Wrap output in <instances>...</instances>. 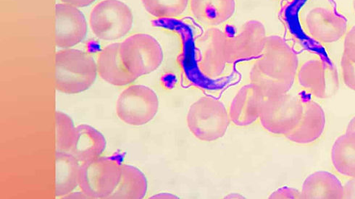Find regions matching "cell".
<instances>
[{
	"label": "cell",
	"instance_id": "cell-21",
	"mask_svg": "<svg viewBox=\"0 0 355 199\" xmlns=\"http://www.w3.org/2000/svg\"><path fill=\"white\" fill-rule=\"evenodd\" d=\"M56 187L55 196L64 197L78 186L80 162L70 153H55Z\"/></svg>",
	"mask_w": 355,
	"mask_h": 199
},
{
	"label": "cell",
	"instance_id": "cell-6",
	"mask_svg": "<svg viewBox=\"0 0 355 199\" xmlns=\"http://www.w3.org/2000/svg\"><path fill=\"white\" fill-rule=\"evenodd\" d=\"M121 164L110 157H98L80 166L78 187L89 198H108L121 180Z\"/></svg>",
	"mask_w": 355,
	"mask_h": 199
},
{
	"label": "cell",
	"instance_id": "cell-29",
	"mask_svg": "<svg viewBox=\"0 0 355 199\" xmlns=\"http://www.w3.org/2000/svg\"><path fill=\"white\" fill-rule=\"evenodd\" d=\"M62 3L69 4L76 8H85L93 4L96 0H61Z\"/></svg>",
	"mask_w": 355,
	"mask_h": 199
},
{
	"label": "cell",
	"instance_id": "cell-17",
	"mask_svg": "<svg viewBox=\"0 0 355 199\" xmlns=\"http://www.w3.org/2000/svg\"><path fill=\"white\" fill-rule=\"evenodd\" d=\"M107 141L101 132L83 124L76 127V135L70 154L80 164L100 157L105 150Z\"/></svg>",
	"mask_w": 355,
	"mask_h": 199
},
{
	"label": "cell",
	"instance_id": "cell-34",
	"mask_svg": "<svg viewBox=\"0 0 355 199\" xmlns=\"http://www.w3.org/2000/svg\"><path fill=\"white\" fill-rule=\"evenodd\" d=\"M353 6H354V12H355V0H353Z\"/></svg>",
	"mask_w": 355,
	"mask_h": 199
},
{
	"label": "cell",
	"instance_id": "cell-3",
	"mask_svg": "<svg viewBox=\"0 0 355 199\" xmlns=\"http://www.w3.org/2000/svg\"><path fill=\"white\" fill-rule=\"evenodd\" d=\"M187 126L191 134L200 141H217L227 134L231 119L230 112L218 99L203 96L190 107Z\"/></svg>",
	"mask_w": 355,
	"mask_h": 199
},
{
	"label": "cell",
	"instance_id": "cell-5",
	"mask_svg": "<svg viewBox=\"0 0 355 199\" xmlns=\"http://www.w3.org/2000/svg\"><path fill=\"white\" fill-rule=\"evenodd\" d=\"M303 111L304 104L295 95L286 93L264 97L259 119L271 134L286 137L298 126Z\"/></svg>",
	"mask_w": 355,
	"mask_h": 199
},
{
	"label": "cell",
	"instance_id": "cell-33",
	"mask_svg": "<svg viewBox=\"0 0 355 199\" xmlns=\"http://www.w3.org/2000/svg\"><path fill=\"white\" fill-rule=\"evenodd\" d=\"M225 198H243L244 197L239 194H230V196H225Z\"/></svg>",
	"mask_w": 355,
	"mask_h": 199
},
{
	"label": "cell",
	"instance_id": "cell-28",
	"mask_svg": "<svg viewBox=\"0 0 355 199\" xmlns=\"http://www.w3.org/2000/svg\"><path fill=\"white\" fill-rule=\"evenodd\" d=\"M344 198H355V178L348 180L344 187Z\"/></svg>",
	"mask_w": 355,
	"mask_h": 199
},
{
	"label": "cell",
	"instance_id": "cell-2",
	"mask_svg": "<svg viewBox=\"0 0 355 199\" xmlns=\"http://www.w3.org/2000/svg\"><path fill=\"white\" fill-rule=\"evenodd\" d=\"M98 73V64L85 51L62 49L55 55V89L59 92L83 93L94 84Z\"/></svg>",
	"mask_w": 355,
	"mask_h": 199
},
{
	"label": "cell",
	"instance_id": "cell-24",
	"mask_svg": "<svg viewBox=\"0 0 355 199\" xmlns=\"http://www.w3.org/2000/svg\"><path fill=\"white\" fill-rule=\"evenodd\" d=\"M55 124L56 152L69 153L76 135L73 121L69 114L56 111Z\"/></svg>",
	"mask_w": 355,
	"mask_h": 199
},
{
	"label": "cell",
	"instance_id": "cell-9",
	"mask_svg": "<svg viewBox=\"0 0 355 199\" xmlns=\"http://www.w3.org/2000/svg\"><path fill=\"white\" fill-rule=\"evenodd\" d=\"M227 35L216 27L206 30L196 42L197 62L201 73L211 78L220 76L227 65Z\"/></svg>",
	"mask_w": 355,
	"mask_h": 199
},
{
	"label": "cell",
	"instance_id": "cell-32",
	"mask_svg": "<svg viewBox=\"0 0 355 199\" xmlns=\"http://www.w3.org/2000/svg\"><path fill=\"white\" fill-rule=\"evenodd\" d=\"M347 131L348 132H355V117H354L349 123Z\"/></svg>",
	"mask_w": 355,
	"mask_h": 199
},
{
	"label": "cell",
	"instance_id": "cell-26",
	"mask_svg": "<svg viewBox=\"0 0 355 199\" xmlns=\"http://www.w3.org/2000/svg\"><path fill=\"white\" fill-rule=\"evenodd\" d=\"M344 55L355 63V26L346 35L345 39Z\"/></svg>",
	"mask_w": 355,
	"mask_h": 199
},
{
	"label": "cell",
	"instance_id": "cell-12",
	"mask_svg": "<svg viewBox=\"0 0 355 199\" xmlns=\"http://www.w3.org/2000/svg\"><path fill=\"white\" fill-rule=\"evenodd\" d=\"M88 26L85 15L78 8L60 3L55 7V44L57 47L69 49L83 42Z\"/></svg>",
	"mask_w": 355,
	"mask_h": 199
},
{
	"label": "cell",
	"instance_id": "cell-30",
	"mask_svg": "<svg viewBox=\"0 0 355 199\" xmlns=\"http://www.w3.org/2000/svg\"><path fill=\"white\" fill-rule=\"evenodd\" d=\"M63 198H89V197L82 191L80 192H71L64 196Z\"/></svg>",
	"mask_w": 355,
	"mask_h": 199
},
{
	"label": "cell",
	"instance_id": "cell-25",
	"mask_svg": "<svg viewBox=\"0 0 355 199\" xmlns=\"http://www.w3.org/2000/svg\"><path fill=\"white\" fill-rule=\"evenodd\" d=\"M341 68L345 84L349 89L355 91V63L343 54Z\"/></svg>",
	"mask_w": 355,
	"mask_h": 199
},
{
	"label": "cell",
	"instance_id": "cell-20",
	"mask_svg": "<svg viewBox=\"0 0 355 199\" xmlns=\"http://www.w3.org/2000/svg\"><path fill=\"white\" fill-rule=\"evenodd\" d=\"M119 184L108 198L142 199L146 196L148 182L146 176L135 166L122 164Z\"/></svg>",
	"mask_w": 355,
	"mask_h": 199
},
{
	"label": "cell",
	"instance_id": "cell-15",
	"mask_svg": "<svg viewBox=\"0 0 355 199\" xmlns=\"http://www.w3.org/2000/svg\"><path fill=\"white\" fill-rule=\"evenodd\" d=\"M327 124L324 109L317 103L304 104L302 117L296 128L286 138L299 144H309L317 141L324 134Z\"/></svg>",
	"mask_w": 355,
	"mask_h": 199
},
{
	"label": "cell",
	"instance_id": "cell-13",
	"mask_svg": "<svg viewBox=\"0 0 355 199\" xmlns=\"http://www.w3.org/2000/svg\"><path fill=\"white\" fill-rule=\"evenodd\" d=\"M305 25L316 41L331 44L340 40L346 34L347 23L343 15L324 8H315L306 16Z\"/></svg>",
	"mask_w": 355,
	"mask_h": 199
},
{
	"label": "cell",
	"instance_id": "cell-14",
	"mask_svg": "<svg viewBox=\"0 0 355 199\" xmlns=\"http://www.w3.org/2000/svg\"><path fill=\"white\" fill-rule=\"evenodd\" d=\"M263 98L252 84L241 88L234 96L230 109L231 121L240 127L253 124L260 119Z\"/></svg>",
	"mask_w": 355,
	"mask_h": 199
},
{
	"label": "cell",
	"instance_id": "cell-31",
	"mask_svg": "<svg viewBox=\"0 0 355 199\" xmlns=\"http://www.w3.org/2000/svg\"><path fill=\"white\" fill-rule=\"evenodd\" d=\"M150 198H178V197L171 193H159L152 196Z\"/></svg>",
	"mask_w": 355,
	"mask_h": 199
},
{
	"label": "cell",
	"instance_id": "cell-22",
	"mask_svg": "<svg viewBox=\"0 0 355 199\" xmlns=\"http://www.w3.org/2000/svg\"><path fill=\"white\" fill-rule=\"evenodd\" d=\"M331 160L336 172L355 178V132L346 131L334 144Z\"/></svg>",
	"mask_w": 355,
	"mask_h": 199
},
{
	"label": "cell",
	"instance_id": "cell-4",
	"mask_svg": "<svg viewBox=\"0 0 355 199\" xmlns=\"http://www.w3.org/2000/svg\"><path fill=\"white\" fill-rule=\"evenodd\" d=\"M120 54L125 69L137 78L157 70L164 59L162 46L146 34L125 40L121 43Z\"/></svg>",
	"mask_w": 355,
	"mask_h": 199
},
{
	"label": "cell",
	"instance_id": "cell-10",
	"mask_svg": "<svg viewBox=\"0 0 355 199\" xmlns=\"http://www.w3.org/2000/svg\"><path fill=\"white\" fill-rule=\"evenodd\" d=\"M300 85L320 98H329L338 89V76L334 66L324 60L305 62L297 73Z\"/></svg>",
	"mask_w": 355,
	"mask_h": 199
},
{
	"label": "cell",
	"instance_id": "cell-8",
	"mask_svg": "<svg viewBox=\"0 0 355 199\" xmlns=\"http://www.w3.org/2000/svg\"><path fill=\"white\" fill-rule=\"evenodd\" d=\"M159 98L154 90L144 85H133L119 96L116 104L118 117L133 126L146 125L158 112Z\"/></svg>",
	"mask_w": 355,
	"mask_h": 199
},
{
	"label": "cell",
	"instance_id": "cell-23",
	"mask_svg": "<svg viewBox=\"0 0 355 199\" xmlns=\"http://www.w3.org/2000/svg\"><path fill=\"white\" fill-rule=\"evenodd\" d=\"M145 9L154 17H179L187 10L190 0H141Z\"/></svg>",
	"mask_w": 355,
	"mask_h": 199
},
{
	"label": "cell",
	"instance_id": "cell-18",
	"mask_svg": "<svg viewBox=\"0 0 355 199\" xmlns=\"http://www.w3.org/2000/svg\"><path fill=\"white\" fill-rule=\"evenodd\" d=\"M189 5L195 18L209 28L228 21L236 10L235 0H190Z\"/></svg>",
	"mask_w": 355,
	"mask_h": 199
},
{
	"label": "cell",
	"instance_id": "cell-1",
	"mask_svg": "<svg viewBox=\"0 0 355 199\" xmlns=\"http://www.w3.org/2000/svg\"><path fill=\"white\" fill-rule=\"evenodd\" d=\"M298 67V57L285 40L267 37L263 53L250 71V84L263 97L286 94L293 87Z\"/></svg>",
	"mask_w": 355,
	"mask_h": 199
},
{
	"label": "cell",
	"instance_id": "cell-11",
	"mask_svg": "<svg viewBox=\"0 0 355 199\" xmlns=\"http://www.w3.org/2000/svg\"><path fill=\"white\" fill-rule=\"evenodd\" d=\"M266 38V28L261 22L255 20L246 22L236 35L227 36L228 63L260 57Z\"/></svg>",
	"mask_w": 355,
	"mask_h": 199
},
{
	"label": "cell",
	"instance_id": "cell-7",
	"mask_svg": "<svg viewBox=\"0 0 355 199\" xmlns=\"http://www.w3.org/2000/svg\"><path fill=\"white\" fill-rule=\"evenodd\" d=\"M134 23L132 10L119 0H104L90 15L93 34L105 41L118 40L130 32Z\"/></svg>",
	"mask_w": 355,
	"mask_h": 199
},
{
	"label": "cell",
	"instance_id": "cell-19",
	"mask_svg": "<svg viewBox=\"0 0 355 199\" xmlns=\"http://www.w3.org/2000/svg\"><path fill=\"white\" fill-rule=\"evenodd\" d=\"M301 196L302 198H344V187L334 174L318 171L306 178Z\"/></svg>",
	"mask_w": 355,
	"mask_h": 199
},
{
	"label": "cell",
	"instance_id": "cell-16",
	"mask_svg": "<svg viewBox=\"0 0 355 199\" xmlns=\"http://www.w3.org/2000/svg\"><path fill=\"white\" fill-rule=\"evenodd\" d=\"M121 43H112L102 49L98 58V71L108 84L124 87L137 78L129 73L123 64L120 54Z\"/></svg>",
	"mask_w": 355,
	"mask_h": 199
},
{
	"label": "cell",
	"instance_id": "cell-27",
	"mask_svg": "<svg viewBox=\"0 0 355 199\" xmlns=\"http://www.w3.org/2000/svg\"><path fill=\"white\" fill-rule=\"evenodd\" d=\"M269 198H302L301 191L296 189L283 187L274 191Z\"/></svg>",
	"mask_w": 355,
	"mask_h": 199
}]
</instances>
